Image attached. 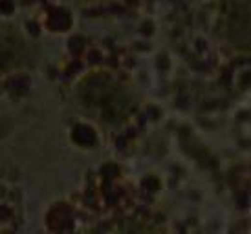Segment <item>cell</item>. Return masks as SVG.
Listing matches in <instances>:
<instances>
[{
  "label": "cell",
  "mask_w": 251,
  "mask_h": 234,
  "mask_svg": "<svg viewBox=\"0 0 251 234\" xmlns=\"http://www.w3.org/2000/svg\"><path fill=\"white\" fill-rule=\"evenodd\" d=\"M218 35L229 51L251 57V0H224Z\"/></svg>",
  "instance_id": "obj_1"
}]
</instances>
